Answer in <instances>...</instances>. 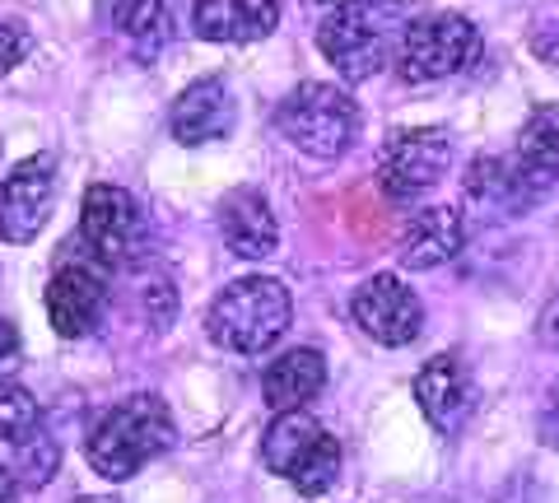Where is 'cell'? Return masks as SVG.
I'll return each mask as SVG.
<instances>
[{"mask_svg": "<svg viewBox=\"0 0 559 503\" xmlns=\"http://www.w3.org/2000/svg\"><path fill=\"white\" fill-rule=\"evenodd\" d=\"M406 5L401 0H341L318 28L322 57L336 65V75L359 84L373 80L382 65H392L401 28H406Z\"/></svg>", "mask_w": 559, "mask_h": 503, "instance_id": "1", "label": "cell"}, {"mask_svg": "<svg viewBox=\"0 0 559 503\" xmlns=\"http://www.w3.org/2000/svg\"><path fill=\"white\" fill-rule=\"evenodd\" d=\"M173 443V415L159 396H127L112 410H103L94 429H90V466L108 480H131L140 466L154 462L159 453H168Z\"/></svg>", "mask_w": 559, "mask_h": 503, "instance_id": "2", "label": "cell"}, {"mask_svg": "<svg viewBox=\"0 0 559 503\" xmlns=\"http://www.w3.org/2000/svg\"><path fill=\"white\" fill-rule=\"evenodd\" d=\"M289 289L271 275H248V280H234L224 294H215L205 312V332L234 355H261L289 332Z\"/></svg>", "mask_w": 559, "mask_h": 503, "instance_id": "3", "label": "cell"}, {"mask_svg": "<svg viewBox=\"0 0 559 503\" xmlns=\"http://www.w3.org/2000/svg\"><path fill=\"white\" fill-rule=\"evenodd\" d=\"M275 127L294 149L312 154V159H336L355 141L359 108L336 84H299V89L280 103Z\"/></svg>", "mask_w": 559, "mask_h": 503, "instance_id": "4", "label": "cell"}, {"mask_svg": "<svg viewBox=\"0 0 559 503\" xmlns=\"http://www.w3.org/2000/svg\"><path fill=\"white\" fill-rule=\"evenodd\" d=\"M108 266L84 248V242H66L61 248V262L47 280V322L51 332L66 336V340H80L90 336L94 326L103 322L108 312Z\"/></svg>", "mask_w": 559, "mask_h": 503, "instance_id": "5", "label": "cell"}, {"mask_svg": "<svg viewBox=\"0 0 559 503\" xmlns=\"http://www.w3.org/2000/svg\"><path fill=\"white\" fill-rule=\"evenodd\" d=\"M480 47V33L466 14H425V20H411L401 28V43H396V71L406 84H433V80H448L457 75L462 65L476 57Z\"/></svg>", "mask_w": 559, "mask_h": 503, "instance_id": "6", "label": "cell"}, {"mask_svg": "<svg viewBox=\"0 0 559 503\" xmlns=\"http://www.w3.org/2000/svg\"><path fill=\"white\" fill-rule=\"evenodd\" d=\"M452 164V135L439 127H419V131H401L382 149L378 164V187L382 196L396 205H411L425 192L443 182V172Z\"/></svg>", "mask_w": 559, "mask_h": 503, "instance_id": "7", "label": "cell"}, {"mask_svg": "<svg viewBox=\"0 0 559 503\" xmlns=\"http://www.w3.org/2000/svg\"><path fill=\"white\" fill-rule=\"evenodd\" d=\"M80 242L108 271L131 266L135 252L145 248V215L131 192H121L112 182H94L84 192V211H80Z\"/></svg>", "mask_w": 559, "mask_h": 503, "instance_id": "8", "label": "cell"}, {"mask_svg": "<svg viewBox=\"0 0 559 503\" xmlns=\"http://www.w3.org/2000/svg\"><path fill=\"white\" fill-rule=\"evenodd\" d=\"M503 172H509V211H527V205L546 201L555 192L559 182V112L555 108H536L527 117Z\"/></svg>", "mask_w": 559, "mask_h": 503, "instance_id": "9", "label": "cell"}, {"mask_svg": "<svg viewBox=\"0 0 559 503\" xmlns=\"http://www.w3.org/2000/svg\"><path fill=\"white\" fill-rule=\"evenodd\" d=\"M349 318L369 340L378 345H411L419 336V326H425V308L419 299L396 280V275H373V280H364L355 289V299H349Z\"/></svg>", "mask_w": 559, "mask_h": 503, "instance_id": "10", "label": "cell"}, {"mask_svg": "<svg viewBox=\"0 0 559 503\" xmlns=\"http://www.w3.org/2000/svg\"><path fill=\"white\" fill-rule=\"evenodd\" d=\"M51 205H57V164L47 154L24 159L10 178H0V238L33 242L51 219Z\"/></svg>", "mask_w": 559, "mask_h": 503, "instance_id": "11", "label": "cell"}, {"mask_svg": "<svg viewBox=\"0 0 559 503\" xmlns=\"http://www.w3.org/2000/svg\"><path fill=\"white\" fill-rule=\"evenodd\" d=\"M415 402L439 433H457L476 410V383L457 355H433L415 373Z\"/></svg>", "mask_w": 559, "mask_h": 503, "instance_id": "12", "label": "cell"}, {"mask_svg": "<svg viewBox=\"0 0 559 503\" xmlns=\"http://www.w3.org/2000/svg\"><path fill=\"white\" fill-rule=\"evenodd\" d=\"M219 229L229 252L242 262H266L280 248V224L271 215V201L257 192V187H238V192L224 196L219 205Z\"/></svg>", "mask_w": 559, "mask_h": 503, "instance_id": "13", "label": "cell"}, {"mask_svg": "<svg viewBox=\"0 0 559 503\" xmlns=\"http://www.w3.org/2000/svg\"><path fill=\"white\" fill-rule=\"evenodd\" d=\"M280 24V0H197L191 28L205 43H261Z\"/></svg>", "mask_w": 559, "mask_h": 503, "instance_id": "14", "label": "cell"}, {"mask_svg": "<svg viewBox=\"0 0 559 503\" xmlns=\"http://www.w3.org/2000/svg\"><path fill=\"white\" fill-rule=\"evenodd\" d=\"M234 131V98L224 80H197L173 103V141L178 145H210Z\"/></svg>", "mask_w": 559, "mask_h": 503, "instance_id": "15", "label": "cell"}, {"mask_svg": "<svg viewBox=\"0 0 559 503\" xmlns=\"http://www.w3.org/2000/svg\"><path fill=\"white\" fill-rule=\"evenodd\" d=\"M466 242V229H462V215L452 205H433V211H419L411 215L406 224V238H401V262L411 271H433L452 262Z\"/></svg>", "mask_w": 559, "mask_h": 503, "instance_id": "16", "label": "cell"}, {"mask_svg": "<svg viewBox=\"0 0 559 503\" xmlns=\"http://www.w3.org/2000/svg\"><path fill=\"white\" fill-rule=\"evenodd\" d=\"M326 387V359L318 350H289L280 355L266 378H261V392H266V406L280 410H304L312 396Z\"/></svg>", "mask_w": 559, "mask_h": 503, "instance_id": "17", "label": "cell"}, {"mask_svg": "<svg viewBox=\"0 0 559 503\" xmlns=\"http://www.w3.org/2000/svg\"><path fill=\"white\" fill-rule=\"evenodd\" d=\"M322 439H326V429L308 410H280L266 429V439H261V462H266V471L294 480V471L318 453Z\"/></svg>", "mask_w": 559, "mask_h": 503, "instance_id": "18", "label": "cell"}, {"mask_svg": "<svg viewBox=\"0 0 559 503\" xmlns=\"http://www.w3.org/2000/svg\"><path fill=\"white\" fill-rule=\"evenodd\" d=\"M98 14H103V20H108L112 28L131 33V38H145V33L168 28L173 0H98Z\"/></svg>", "mask_w": 559, "mask_h": 503, "instance_id": "19", "label": "cell"}, {"mask_svg": "<svg viewBox=\"0 0 559 503\" xmlns=\"http://www.w3.org/2000/svg\"><path fill=\"white\" fill-rule=\"evenodd\" d=\"M38 429H43L38 396H33L28 387H20V383H0V439H10L14 447H20Z\"/></svg>", "mask_w": 559, "mask_h": 503, "instance_id": "20", "label": "cell"}, {"mask_svg": "<svg viewBox=\"0 0 559 503\" xmlns=\"http://www.w3.org/2000/svg\"><path fill=\"white\" fill-rule=\"evenodd\" d=\"M336 476H341V443L326 433L322 447H318V453H312V457L299 466V471H294V480H289V484H294L299 494L318 499V494H326L331 484H336Z\"/></svg>", "mask_w": 559, "mask_h": 503, "instance_id": "21", "label": "cell"}, {"mask_svg": "<svg viewBox=\"0 0 559 503\" xmlns=\"http://www.w3.org/2000/svg\"><path fill=\"white\" fill-rule=\"evenodd\" d=\"M466 196L485 205H509V172L503 159H476L466 172Z\"/></svg>", "mask_w": 559, "mask_h": 503, "instance_id": "22", "label": "cell"}, {"mask_svg": "<svg viewBox=\"0 0 559 503\" xmlns=\"http://www.w3.org/2000/svg\"><path fill=\"white\" fill-rule=\"evenodd\" d=\"M20 471L28 484H47L51 471H57V443H51L43 429L33 433L28 443H20Z\"/></svg>", "mask_w": 559, "mask_h": 503, "instance_id": "23", "label": "cell"}, {"mask_svg": "<svg viewBox=\"0 0 559 503\" xmlns=\"http://www.w3.org/2000/svg\"><path fill=\"white\" fill-rule=\"evenodd\" d=\"M28 47H33V38L24 33V24L0 20V75H10L14 65H20V61L28 57Z\"/></svg>", "mask_w": 559, "mask_h": 503, "instance_id": "24", "label": "cell"}, {"mask_svg": "<svg viewBox=\"0 0 559 503\" xmlns=\"http://www.w3.org/2000/svg\"><path fill=\"white\" fill-rule=\"evenodd\" d=\"M14 359H20V332H14V322L0 312V373H10Z\"/></svg>", "mask_w": 559, "mask_h": 503, "instance_id": "25", "label": "cell"}, {"mask_svg": "<svg viewBox=\"0 0 559 503\" xmlns=\"http://www.w3.org/2000/svg\"><path fill=\"white\" fill-rule=\"evenodd\" d=\"M536 340L546 345V350H559V299H550V308L540 312V322H536Z\"/></svg>", "mask_w": 559, "mask_h": 503, "instance_id": "26", "label": "cell"}, {"mask_svg": "<svg viewBox=\"0 0 559 503\" xmlns=\"http://www.w3.org/2000/svg\"><path fill=\"white\" fill-rule=\"evenodd\" d=\"M0 503H20V480L0 466Z\"/></svg>", "mask_w": 559, "mask_h": 503, "instance_id": "27", "label": "cell"}, {"mask_svg": "<svg viewBox=\"0 0 559 503\" xmlns=\"http://www.w3.org/2000/svg\"><path fill=\"white\" fill-rule=\"evenodd\" d=\"M75 503H117V499H108V494H84V499H75Z\"/></svg>", "mask_w": 559, "mask_h": 503, "instance_id": "28", "label": "cell"}, {"mask_svg": "<svg viewBox=\"0 0 559 503\" xmlns=\"http://www.w3.org/2000/svg\"><path fill=\"white\" fill-rule=\"evenodd\" d=\"M318 5H341V0H318Z\"/></svg>", "mask_w": 559, "mask_h": 503, "instance_id": "29", "label": "cell"}]
</instances>
